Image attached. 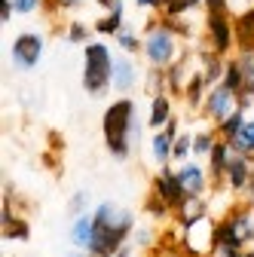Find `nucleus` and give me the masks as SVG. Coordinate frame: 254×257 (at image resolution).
<instances>
[{"label":"nucleus","mask_w":254,"mask_h":257,"mask_svg":"<svg viewBox=\"0 0 254 257\" xmlns=\"http://www.w3.org/2000/svg\"><path fill=\"white\" fill-rule=\"evenodd\" d=\"M224 83H227L233 92H239V95H242V89H245V80H242V71H239V61H227Z\"/></svg>","instance_id":"23"},{"label":"nucleus","mask_w":254,"mask_h":257,"mask_svg":"<svg viewBox=\"0 0 254 257\" xmlns=\"http://www.w3.org/2000/svg\"><path fill=\"white\" fill-rule=\"evenodd\" d=\"M214 135L211 132H199V135H193V153L196 156H202V153H211L214 150Z\"/></svg>","instance_id":"25"},{"label":"nucleus","mask_w":254,"mask_h":257,"mask_svg":"<svg viewBox=\"0 0 254 257\" xmlns=\"http://www.w3.org/2000/svg\"><path fill=\"white\" fill-rule=\"evenodd\" d=\"M242 257H254V251H245V254H242Z\"/></svg>","instance_id":"37"},{"label":"nucleus","mask_w":254,"mask_h":257,"mask_svg":"<svg viewBox=\"0 0 254 257\" xmlns=\"http://www.w3.org/2000/svg\"><path fill=\"white\" fill-rule=\"evenodd\" d=\"M227 144H230V150L251 156V153H254V119H245V122H242V128H239V132H236Z\"/></svg>","instance_id":"14"},{"label":"nucleus","mask_w":254,"mask_h":257,"mask_svg":"<svg viewBox=\"0 0 254 257\" xmlns=\"http://www.w3.org/2000/svg\"><path fill=\"white\" fill-rule=\"evenodd\" d=\"M119 25H122V7L110 10L107 19H98V22H95V31H98V34H119Z\"/></svg>","instance_id":"21"},{"label":"nucleus","mask_w":254,"mask_h":257,"mask_svg":"<svg viewBox=\"0 0 254 257\" xmlns=\"http://www.w3.org/2000/svg\"><path fill=\"white\" fill-rule=\"evenodd\" d=\"M113 83V55L104 43L86 46V68H83V89L89 95H98Z\"/></svg>","instance_id":"3"},{"label":"nucleus","mask_w":254,"mask_h":257,"mask_svg":"<svg viewBox=\"0 0 254 257\" xmlns=\"http://www.w3.org/2000/svg\"><path fill=\"white\" fill-rule=\"evenodd\" d=\"M175 52H178L175 31L169 25H150L147 37H144V55L150 58L153 68H166V64H172Z\"/></svg>","instance_id":"4"},{"label":"nucleus","mask_w":254,"mask_h":257,"mask_svg":"<svg viewBox=\"0 0 254 257\" xmlns=\"http://www.w3.org/2000/svg\"><path fill=\"white\" fill-rule=\"evenodd\" d=\"M199 7V0H166V16L175 19V16H184L187 10Z\"/></svg>","instance_id":"24"},{"label":"nucleus","mask_w":254,"mask_h":257,"mask_svg":"<svg viewBox=\"0 0 254 257\" xmlns=\"http://www.w3.org/2000/svg\"><path fill=\"white\" fill-rule=\"evenodd\" d=\"M227 181H230V187L236 190V193H242L251 181H254V175H251V163H248V156L245 153H230V163H227Z\"/></svg>","instance_id":"8"},{"label":"nucleus","mask_w":254,"mask_h":257,"mask_svg":"<svg viewBox=\"0 0 254 257\" xmlns=\"http://www.w3.org/2000/svg\"><path fill=\"white\" fill-rule=\"evenodd\" d=\"M175 132H178V122L169 119L166 122V132H156L153 135V156H156V163H169V156H172V147H175Z\"/></svg>","instance_id":"12"},{"label":"nucleus","mask_w":254,"mask_h":257,"mask_svg":"<svg viewBox=\"0 0 254 257\" xmlns=\"http://www.w3.org/2000/svg\"><path fill=\"white\" fill-rule=\"evenodd\" d=\"M230 144L227 141H217L214 144V150H211V169H214V175L220 178V175H227V163H230Z\"/></svg>","instance_id":"19"},{"label":"nucleus","mask_w":254,"mask_h":257,"mask_svg":"<svg viewBox=\"0 0 254 257\" xmlns=\"http://www.w3.org/2000/svg\"><path fill=\"white\" fill-rule=\"evenodd\" d=\"M98 4H101L104 10H116V7H122V0H98Z\"/></svg>","instance_id":"33"},{"label":"nucleus","mask_w":254,"mask_h":257,"mask_svg":"<svg viewBox=\"0 0 254 257\" xmlns=\"http://www.w3.org/2000/svg\"><path fill=\"white\" fill-rule=\"evenodd\" d=\"M178 181L187 190V196H202V193H205V172L196 163H184L178 169Z\"/></svg>","instance_id":"10"},{"label":"nucleus","mask_w":254,"mask_h":257,"mask_svg":"<svg viewBox=\"0 0 254 257\" xmlns=\"http://www.w3.org/2000/svg\"><path fill=\"white\" fill-rule=\"evenodd\" d=\"M13 10H16V4H13V0H0V22H10L13 19Z\"/></svg>","instance_id":"30"},{"label":"nucleus","mask_w":254,"mask_h":257,"mask_svg":"<svg viewBox=\"0 0 254 257\" xmlns=\"http://www.w3.org/2000/svg\"><path fill=\"white\" fill-rule=\"evenodd\" d=\"M116 257H132V248H129V245H122V248L116 251Z\"/></svg>","instance_id":"35"},{"label":"nucleus","mask_w":254,"mask_h":257,"mask_svg":"<svg viewBox=\"0 0 254 257\" xmlns=\"http://www.w3.org/2000/svg\"><path fill=\"white\" fill-rule=\"evenodd\" d=\"M224 223L233 230V236L239 239V245H242V248L254 239V217H251V211H248V208H236Z\"/></svg>","instance_id":"11"},{"label":"nucleus","mask_w":254,"mask_h":257,"mask_svg":"<svg viewBox=\"0 0 254 257\" xmlns=\"http://www.w3.org/2000/svg\"><path fill=\"white\" fill-rule=\"evenodd\" d=\"M251 175H254V159H251Z\"/></svg>","instance_id":"39"},{"label":"nucleus","mask_w":254,"mask_h":257,"mask_svg":"<svg viewBox=\"0 0 254 257\" xmlns=\"http://www.w3.org/2000/svg\"><path fill=\"white\" fill-rule=\"evenodd\" d=\"M116 40H119V46H122V49H129V52H135L138 46H144V43H138V37L132 34V31H119Z\"/></svg>","instance_id":"28"},{"label":"nucleus","mask_w":254,"mask_h":257,"mask_svg":"<svg viewBox=\"0 0 254 257\" xmlns=\"http://www.w3.org/2000/svg\"><path fill=\"white\" fill-rule=\"evenodd\" d=\"M153 190H156V196H163L172 208H178L184 202V196H187V190L178 181V172H163L160 178L153 181Z\"/></svg>","instance_id":"9"},{"label":"nucleus","mask_w":254,"mask_h":257,"mask_svg":"<svg viewBox=\"0 0 254 257\" xmlns=\"http://www.w3.org/2000/svg\"><path fill=\"white\" fill-rule=\"evenodd\" d=\"M4 233H7L10 239H28V223H25V220H16L13 211L7 208V211H4Z\"/></svg>","instance_id":"22"},{"label":"nucleus","mask_w":254,"mask_h":257,"mask_svg":"<svg viewBox=\"0 0 254 257\" xmlns=\"http://www.w3.org/2000/svg\"><path fill=\"white\" fill-rule=\"evenodd\" d=\"M242 122H245V107H236L224 122H220V135H224V141H230L239 128H242Z\"/></svg>","instance_id":"20"},{"label":"nucleus","mask_w":254,"mask_h":257,"mask_svg":"<svg viewBox=\"0 0 254 257\" xmlns=\"http://www.w3.org/2000/svg\"><path fill=\"white\" fill-rule=\"evenodd\" d=\"M40 55H43V37L40 34H19L13 40V61L22 71L34 68V64L40 61Z\"/></svg>","instance_id":"6"},{"label":"nucleus","mask_w":254,"mask_h":257,"mask_svg":"<svg viewBox=\"0 0 254 257\" xmlns=\"http://www.w3.org/2000/svg\"><path fill=\"white\" fill-rule=\"evenodd\" d=\"M208 34H211L214 52H227L236 43V28L230 25L227 13H208Z\"/></svg>","instance_id":"7"},{"label":"nucleus","mask_w":254,"mask_h":257,"mask_svg":"<svg viewBox=\"0 0 254 257\" xmlns=\"http://www.w3.org/2000/svg\"><path fill=\"white\" fill-rule=\"evenodd\" d=\"M172 104H169V98L166 95H153V101H150V113H147V122H150V128H160V125H166L169 119H172Z\"/></svg>","instance_id":"16"},{"label":"nucleus","mask_w":254,"mask_h":257,"mask_svg":"<svg viewBox=\"0 0 254 257\" xmlns=\"http://www.w3.org/2000/svg\"><path fill=\"white\" fill-rule=\"evenodd\" d=\"M181 208V223H184V230L190 227V223H196L205 217V205H202V196H184V202L178 205Z\"/></svg>","instance_id":"15"},{"label":"nucleus","mask_w":254,"mask_h":257,"mask_svg":"<svg viewBox=\"0 0 254 257\" xmlns=\"http://www.w3.org/2000/svg\"><path fill=\"white\" fill-rule=\"evenodd\" d=\"M236 107H239V92H233L227 83H217V86L208 92V98H205V113H208L214 122H224Z\"/></svg>","instance_id":"5"},{"label":"nucleus","mask_w":254,"mask_h":257,"mask_svg":"<svg viewBox=\"0 0 254 257\" xmlns=\"http://www.w3.org/2000/svg\"><path fill=\"white\" fill-rule=\"evenodd\" d=\"M135 104L129 98H119L107 107L104 113V138H107V147L113 156L125 159L129 156V128L135 125Z\"/></svg>","instance_id":"2"},{"label":"nucleus","mask_w":254,"mask_h":257,"mask_svg":"<svg viewBox=\"0 0 254 257\" xmlns=\"http://www.w3.org/2000/svg\"><path fill=\"white\" fill-rule=\"evenodd\" d=\"M86 257H98V254H92V251H89V254H86Z\"/></svg>","instance_id":"38"},{"label":"nucleus","mask_w":254,"mask_h":257,"mask_svg":"<svg viewBox=\"0 0 254 257\" xmlns=\"http://www.w3.org/2000/svg\"><path fill=\"white\" fill-rule=\"evenodd\" d=\"M13 4H16L19 13H34V10H40V0H13Z\"/></svg>","instance_id":"29"},{"label":"nucleus","mask_w":254,"mask_h":257,"mask_svg":"<svg viewBox=\"0 0 254 257\" xmlns=\"http://www.w3.org/2000/svg\"><path fill=\"white\" fill-rule=\"evenodd\" d=\"M227 7H230V0H205L208 13H227Z\"/></svg>","instance_id":"31"},{"label":"nucleus","mask_w":254,"mask_h":257,"mask_svg":"<svg viewBox=\"0 0 254 257\" xmlns=\"http://www.w3.org/2000/svg\"><path fill=\"white\" fill-rule=\"evenodd\" d=\"M190 150H193V138H187V135L175 138V147H172V156H175V159H184Z\"/></svg>","instance_id":"27"},{"label":"nucleus","mask_w":254,"mask_h":257,"mask_svg":"<svg viewBox=\"0 0 254 257\" xmlns=\"http://www.w3.org/2000/svg\"><path fill=\"white\" fill-rule=\"evenodd\" d=\"M83 202H86L83 193H80V196H74V199H71V214H83Z\"/></svg>","instance_id":"32"},{"label":"nucleus","mask_w":254,"mask_h":257,"mask_svg":"<svg viewBox=\"0 0 254 257\" xmlns=\"http://www.w3.org/2000/svg\"><path fill=\"white\" fill-rule=\"evenodd\" d=\"M150 242V233L147 230H138V245H147Z\"/></svg>","instance_id":"34"},{"label":"nucleus","mask_w":254,"mask_h":257,"mask_svg":"<svg viewBox=\"0 0 254 257\" xmlns=\"http://www.w3.org/2000/svg\"><path fill=\"white\" fill-rule=\"evenodd\" d=\"M92 233H95V214H80L71 227V242L80 245V248H89Z\"/></svg>","instance_id":"13"},{"label":"nucleus","mask_w":254,"mask_h":257,"mask_svg":"<svg viewBox=\"0 0 254 257\" xmlns=\"http://www.w3.org/2000/svg\"><path fill=\"white\" fill-rule=\"evenodd\" d=\"M132 211H122L110 202H101L95 208V233L89 242V251L98 257H110L125 245V236L132 230Z\"/></svg>","instance_id":"1"},{"label":"nucleus","mask_w":254,"mask_h":257,"mask_svg":"<svg viewBox=\"0 0 254 257\" xmlns=\"http://www.w3.org/2000/svg\"><path fill=\"white\" fill-rule=\"evenodd\" d=\"M132 80H135V71H132L129 58H113V86L122 92L132 86Z\"/></svg>","instance_id":"18"},{"label":"nucleus","mask_w":254,"mask_h":257,"mask_svg":"<svg viewBox=\"0 0 254 257\" xmlns=\"http://www.w3.org/2000/svg\"><path fill=\"white\" fill-rule=\"evenodd\" d=\"M58 4H61V7H77L80 0H58Z\"/></svg>","instance_id":"36"},{"label":"nucleus","mask_w":254,"mask_h":257,"mask_svg":"<svg viewBox=\"0 0 254 257\" xmlns=\"http://www.w3.org/2000/svg\"><path fill=\"white\" fill-rule=\"evenodd\" d=\"M68 40H71V43H86V40H89V28L80 25V22H71V28H68Z\"/></svg>","instance_id":"26"},{"label":"nucleus","mask_w":254,"mask_h":257,"mask_svg":"<svg viewBox=\"0 0 254 257\" xmlns=\"http://www.w3.org/2000/svg\"><path fill=\"white\" fill-rule=\"evenodd\" d=\"M236 61H239V71H242V80H245L242 95H251L254 98V49H242Z\"/></svg>","instance_id":"17"}]
</instances>
